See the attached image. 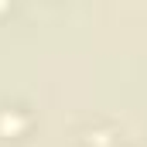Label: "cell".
<instances>
[{"instance_id":"cell-2","label":"cell","mask_w":147,"mask_h":147,"mask_svg":"<svg viewBox=\"0 0 147 147\" xmlns=\"http://www.w3.org/2000/svg\"><path fill=\"white\" fill-rule=\"evenodd\" d=\"M116 137H120V130L110 120H89L75 130L79 147H116Z\"/></svg>"},{"instance_id":"cell-1","label":"cell","mask_w":147,"mask_h":147,"mask_svg":"<svg viewBox=\"0 0 147 147\" xmlns=\"http://www.w3.org/2000/svg\"><path fill=\"white\" fill-rule=\"evenodd\" d=\"M34 116L24 103H0V140H21L31 134Z\"/></svg>"}]
</instances>
